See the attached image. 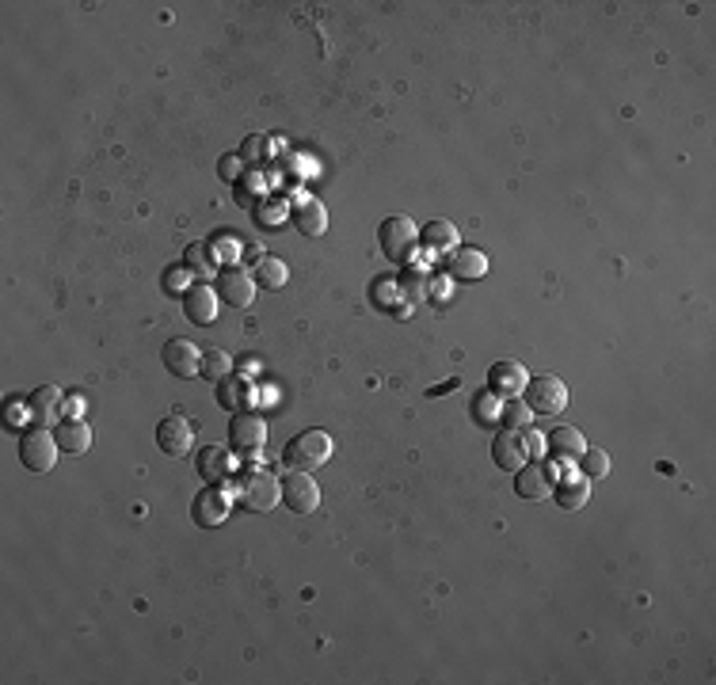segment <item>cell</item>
Returning <instances> with one entry per match:
<instances>
[{
    "mask_svg": "<svg viewBox=\"0 0 716 685\" xmlns=\"http://www.w3.org/2000/svg\"><path fill=\"white\" fill-rule=\"evenodd\" d=\"M237 499L240 507L252 514H267L282 499V483L267 473V468H245L237 480Z\"/></svg>",
    "mask_w": 716,
    "mask_h": 685,
    "instance_id": "cell-1",
    "label": "cell"
},
{
    "mask_svg": "<svg viewBox=\"0 0 716 685\" xmlns=\"http://www.w3.org/2000/svg\"><path fill=\"white\" fill-rule=\"evenodd\" d=\"M286 465L297 468V473H312V468L328 465V457H332V438H328L324 431H305L297 434L290 446H286Z\"/></svg>",
    "mask_w": 716,
    "mask_h": 685,
    "instance_id": "cell-2",
    "label": "cell"
},
{
    "mask_svg": "<svg viewBox=\"0 0 716 685\" xmlns=\"http://www.w3.org/2000/svg\"><path fill=\"white\" fill-rule=\"evenodd\" d=\"M57 438L46 431V426H31V431H23L20 438V461L31 468V473H50L54 461H57Z\"/></svg>",
    "mask_w": 716,
    "mask_h": 685,
    "instance_id": "cell-3",
    "label": "cell"
},
{
    "mask_svg": "<svg viewBox=\"0 0 716 685\" xmlns=\"http://www.w3.org/2000/svg\"><path fill=\"white\" fill-rule=\"evenodd\" d=\"M526 404H529V411H541V416H556V411H564L568 408L564 381L553 377V374L526 381Z\"/></svg>",
    "mask_w": 716,
    "mask_h": 685,
    "instance_id": "cell-4",
    "label": "cell"
},
{
    "mask_svg": "<svg viewBox=\"0 0 716 685\" xmlns=\"http://www.w3.org/2000/svg\"><path fill=\"white\" fill-rule=\"evenodd\" d=\"M378 240H381V252L389 255V260H408L412 248L420 244V228H415V221H408V218H389V221H381Z\"/></svg>",
    "mask_w": 716,
    "mask_h": 685,
    "instance_id": "cell-5",
    "label": "cell"
},
{
    "mask_svg": "<svg viewBox=\"0 0 716 685\" xmlns=\"http://www.w3.org/2000/svg\"><path fill=\"white\" fill-rule=\"evenodd\" d=\"M282 503L290 507L294 514H312V510L321 507L317 480H312L309 473H297V468H290V476L282 480Z\"/></svg>",
    "mask_w": 716,
    "mask_h": 685,
    "instance_id": "cell-6",
    "label": "cell"
},
{
    "mask_svg": "<svg viewBox=\"0 0 716 685\" xmlns=\"http://www.w3.org/2000/svg\"><path fill=\"white\" fill-rule=\"evenodd\" d=\"M229 434H233V446L240 453H260L267 446V419L255 416V411H237Z\"/></svg>",
    "mask_w": 716,
    "mask_h": 685,
    "instance_id": "cell-7",
    "label": "cell"
},
{
    "mask_svg": "<svg viewBox=\"0 0 716 685\" xmlns=\"http://www.w3.org/2000/svg\"><path fill=\"white\" fill-rule=\"evenodd\" d=\"M218 293L233 309H248L255 301V278L248 275L245 267H225L218 275Z\"/></svg>",
    "mask_w": 716,
    "mask_h": 685,
    "instance_id": "cell-8",
    "label": "cell"
},
{
    "mask_svg": "<svg viewBox=\"0 0 716 685\" xmlns=\"http://www.w3.org/2000/svg\"><path fill=\"white\" fill-rule=\"evenodd\" d=\"M156 442H161V450L168 457H183L191 450V442H195V426L183 416H168L161 426H156Z\"/></svg>",
    "mask_w": 716,
    "mask_h": 685,
    "instance_id": "cell-9",
    "label": "cell"
},
{
    "mask_svg": "<svg viewBox=\"0 0 716 685\" xmlns=\"http://www.w3.org/2000/svg\"><path fill=\"white\" fill-rule=\"evenodd\" d=\"M164 366L176 377H198V366H203V354L191 339H171L164 342Z\"/></svg>",
    "mask_w": 716,
    "mask_h": 685,
    "instance_id": "cell-10",
    "label": "cell"
},
{
    "mask_svg": "<svg viewBox=\"0 0 716 685\" xmlns=\"http://www.w3.org/2000/svg\"><path fill=\"white\" fill-rule=\"evenodd\" d=\"M183 312H187V320L198 324V327L213 324V317H218V297H213V290L206 282H198V285H191V290L183 293Z\"/></svg>",
    "mask_w": 716,
    "mask_h": 685,
    "instance_id": "cell-11",
    "label": "cell"
},
{
    "mask_svg": "<svg viewBox=\"0 0 716 685\" xmlns=\"http://www.w3.org/2000/svg\"><path fill=\"white\" fill-rule=\"evenodd\" d=\"M62 389H54V384H42V389H35L31 396H27V411H31L35 426H50L57 416H62Z\"/></svg>",
    "mask_w": 716,
    "mask_h": 685,
    "instance_id": "cell-12",
    "label": "cell"
},
{
    "mask_svg": "<svg viewBox=\"0 0 716 685\" xmlns=\"http://www.w3.org/2000/svg\"><path fill=\"white\" fill-rule=\"evenodd\" d=\"M514 491H519L522 499H545V495H553L549 465H522L519 473H514Z\"/></svg>",
    "mask_w": 716,
    "mask_h": 685,
    "instance_id": "cell-13",
    "label": "cell"
},
{
    "mask_svg": "<svg viewBox=\"0 0 716 685\" xmlns=\"http://www.w3.org/2000/svg\"><path fill=\"white\" fill-rule=\"evenodd\" d=\"M233 473H237V461H233V453H229L225 446H206L203 453H198V476H203L206 483L229 480Z\"/></svg>",
    "mask_w": 716,
    "mask_h": 685,
    "instance_id": "cell-14",
    "label": "cell"
},
{
    "mask_svg": "<svg viewBox=\"0 0 716 685\" xmlns=\"http://www.w3.org/2000/svg\"><path fill=\"white\" fill-rule=\"evenodd\" d=\"M225 514H229V495L221 488H206L203 495L195 499V507H191L195 525H218Z\"/></svg>",
    "mask_w": 716,
    "mask_h": 685,
    "instance_id": "cell-15",
    "label": "cell"
},
{
    "mask_svg": "<svg viewBox=\"0 0 716 685\" xmlns=\"http://www.w3.org/2000/svg\"><path fill=\"white\" fill-rule=\"evenodd\" d=\"M484 270H488V260H484L480 248H457L450 260V275L457 282H480Z\"/></svg>",
    "mask_w": 716,
    "mask_h": 685,
    "instance_id": "cell-16",
    "label": "cell"
},
{
    "mask_svg": "<svg viewBox=\"0 0 716 685\" xmlns=\"http://www.w3.org/2000/svg\"><path fill=\"white\" fill-rule=\"evenodd\" d=\"M492 457H495L499 468H507V473H519V468L526 465V446L519 442V434L504 431V434H495V442H492Z\"/></svg>",
    "mask_w": 716,
    "mask_h": 685,
    "instance_id": "cell-17",
    "label": "cell"
},
{
    "mask_svg": "<svg viewBox=\"0 0 716 685\" xmlns=\"http://www.w3.org/2000/svg\"><path fill=\"white\" fill-rule=\"evenodd\" d=\"M297 228H302L305 236L328 233V210L317 202V198H302V202H297Z\"/></svg>",
    "mask_w": 716,
    "mask_h": 685,
    "instance_id": "cell-18",
    "label": "cell"
},
{
    "mask_svg": "<svg viewBox=\"0 0 716 685\" xmlns=\"http://www.w3.org/2000/svg\"><path fill=\"white\" fill-rule=\"evenodd\" d=\"M492 389L504 392V396H514L519 389H526V369L519 362H495L492 366Z\"/></svg>",
    "mask_w": 716,
    "mask_h": 685,
    "instance_id": "cell-19",
    "label": "cell"
},
{
    "mask_svg": "<svg viewBox=\"0 0 716 685\" xmlns=\"http://www.w3.org/2000/svg\"><path fill=\"white\" fill-rule=\"evenodd\" d=\"M549 450H553V457H561V461H571V457H583L587 442L576 426H561V431L549 434Z\"/></svg>",
    "mask_w": 716,
    "mask_h": 685,
    "instance_id": "cell-20",
    "label": "cell"
},
{
    "mask_svg": "<svg viewBox=\"0 0 716 685\" xmlns=\"http://www.w3.org/2000/svg\"><path fill=\"white\" fill-rule=\"evenodd\" d=\"M54 438H57V446H62L65 453H84L88 450V442H92V431L84 423H65Z\"/></svg>",
    "mask_w": 716,
    "mask_h": 685,
    "instance_id": "cell-21",
    "label": "cell"
},
{
    "mask_svg": "<svg viewBox=\"0 0 716 685\" xmlns=\"http://www.w3.org/2000/svg\"><path fill=\"white\" fill-rule=\"evenodd\" d=\"M423 244L431 252H450L457 244V228L450 221H431L423 228Z\"/></svg>",
    "mask_w": 716,
    "mask_h": 685,
    "instance_id": "cell-22",
    "label": "cell"
},
{
    "mask_svg": "<svg viewBox=\"0 0 716 685\" xmlns=\"http://www.w3.org/2000/svg\"><path fill=\"white\" fill-rule=\"evenodd\" d=\"M229 369H233V359H229L225 351H206L203 354V366H198V377H210V381H225L229 377Z\"/></svg>",
    "mask_w": 716,
    "mask_h": 685,
    "instance_id": "cell-23",
    "label": "cell"
},
{
    "mask_svg": "<svg viewBox=\"0 0 716 685\" xmlns=\"http://www.w3.org/2000/svg\"><path fill=\"white\" fill-rule=\"evenodd\" d=\"M245 400H248V384H245V381H237V377L218 381V404H221V408L237 411V408H245Z\"/></svg>",
    "mask_w": 716,
    "mask_h": 685,
    "instance_id": "cell-24",
    "label": "cell"
},
{
    "mask_svg": "<svg viewBox=\"0 0 716 685\" xmlns=\"http://www.w3.org/2000/svg\"><path fill=\"white\" fill-rule=\"evenodd\" d=\"M499 419H504L511 431H526L529 423H534V411H529V404H519V400H507L504 408H499Z\"/></svg>",
    "mask_w": 716,
    "mask_h": 685,
    "instance_id": "cell-25",
    "label": "cell"
},
{
    "mask_svg": "<svg viewBox=\"0 0 716 685\" xmlns=\"http://www.w3.org/2000/svg\"><path fill=\"white\" fill-rule=\"evenodd\" d=\"M499 408H504V404H499V396H495V392H480L477 400H472V419L492 426V423L499 419Z\"/></svg>",
    "mask_w": 716,
    "mask_h": 685,
    "instance_id": "cell-26",
    "label": "cell"
},
{
    "mask_svg": "<svg viewBox=\"0 0 716 685\" xmlns=\"http://www.w3.org/2000/svg\"><path fill=\"white\" fill-rule=\"evenodd\" d=\"M556 503H561L564 510H579V507L587 503V483H583V480L561 483V491H556Z\"/></svg>",
    "mask_w": 716,
    "mask_h": 685,
    "instance_id": "cell-27",
    "label": "cell"
},
{
    "mask_svg": "<svg viewBox=\"0 0 716 685\" xmlns=\"http://www.w3.org/2000/svg\"><path fill=\"white\" fill-rule=\"evenodd\" d=\"M187 270L191 275H213V252L206 248V244H191L187 248Z\"/></svg>",
    "mask_w": 716,
    "mask_h": 685,
    "instance_id": "cell-28",
    "label": "cell"
},
{
    "mask_svg": "<svg viewBox=\"0 0 716 685\" xmlns=\"http://www.w3.org/2000/svg\"><path fill=\"white\" fill-rule=\"evenodd\" d=\"M583 473L587 476H606L610 473V457L603 450H583Z\"/></svg>",
    "mask_w": 716,
    "mask_h": 685,
    "instance_id": "cell-29",
    "label": "cell"
},
{
    "mask_svg": "<svg viewBox=\"0 0 716 685\" xmlns=\"http://www.w3.org/2000/svg\"><path fill=\"white\" fill-rule=\"evenodd\" d=\"M260 282L271 285V290H279V285H286V267L279 260H263L260 263Z\"/></svg>",
    "mask_w": 716,
    "mask_h": 685,
    "instance_id": "cell-30",
    "label": "cell"
},
{
    "mask_svg": "<svg viewBox=\"0 0 716 685\" xmlns=\"http://www.w3.org/2000/svg\"><path fill=\"white\" fill-rule=\"evenodd\" d=\"M191 270L187 267H179V270H168V275H164V290L168 293H187L191 290Z\"/></svg>",
    "mask_w": 716,
    "mask_h": 685,
    "instance_id": "cell-31",
    "label": "cell"
},
{
    "mask_svg": "<svg viewBox=\"0 0 716 685\" xmlns=\"http://www.w3.org/2000/svg\"><path fill=\"white\" fill-rule=\"evenodd\" d=\"M267 153V137H248L245 141V149H240V161H248V164H263L260 156Z\"/></svg>",
    "mask_w": 716,
    "mask_h": 685,
    "instance_id": "cell-32",
    "label": "cell"
},
{
    "mask_svg": "<svg viewBox=\"0 0 716 685\" xmlns=\"http://www.w3.org/2000/svg\"><path fill=\"white\" fill-rule=\"evenodd\" d=\"M221 179L225 183H237V176H240V156L237 153H229V156H221Z\"/></svg>",
    "mask_w": 716,
    "mask_h": 685,
    "instance_id": "cell-33",
    "label": "cell"
},
{
    "mask_svg": "<svg viewBox=\"0 0 716 685\" xmlns=\"http://www.w3.org/2000/svg\"><path fill=\"white\" fill-rule=\"evenodd\" d=\"M522 446H526L529 453H537V457H541V453L549 450V442L541 438V434H534V431H529V426H526V442H522Z\"/></svg>",
    "mask_w": 716,
    "mask_h": 685,
    "instance_id": "cell-34",
    "label": "cell"
},
{
    "mask_svg": "<svg viewBox=\"0 0 716 685\" xmlns=\"http://www.w3.org/2000/svg\"><path fill=\"white\" fill-rule=\"evenodd\" d=\"M260 213H263V225H279V218H282V206H275V202H271V206H263Z\"/></svg>",
    "mask_w": 716,
    "mask_h": 685,
    "instance_id": "cell-35",
    "label": "cell"
}]
</instances>
